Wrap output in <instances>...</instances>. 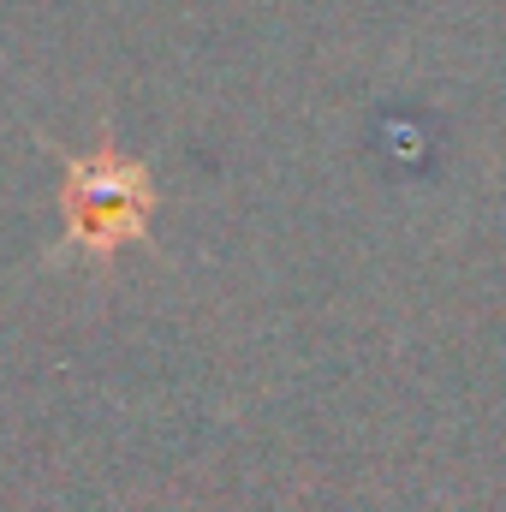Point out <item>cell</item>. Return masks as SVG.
I'll return each mask as SVG.
<instances>
[{"label":"cell","instance_id":"1","mask_svg":"<svg viewBox=\"0 0 506 512\" xmlns=\"http://www.w3.org/2000/svg\"><path fill=\"white\" fill-rule=\"evenodd\" d=\"M161 185L155 167L126 155L108 131L90 149H66L60 161V251L78 256H114L137 245L155 221Z\"/></svg>","mask_w":506,"mask_h":512}]
</instances>
